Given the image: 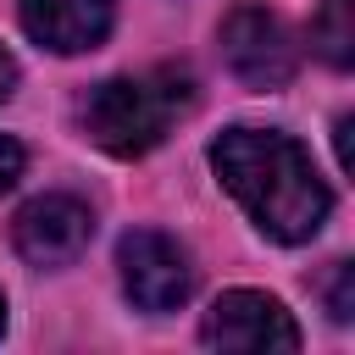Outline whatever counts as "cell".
<instances>
[{"label": "cell", "mask_w": 355, "mask_h": 355, "mask_svg": "<svg viewBox=\"0 0 355 355\" xmlns=\"http://www.w3.org/2000/svg\"><path fill=\"white\" fill-rule=\"evenodd\" d=\"M211 166L250 211V222L277 244H305L333 211V194L311 166L305 144L277 128H227L211 144Z\"/></svg>", "instance_id": "1"}, {"label": "cell", "mask_w": 355, "mask_h": 355, "mask_svg": "<svg viewBox=\"0 0 355 355\" xmlns=\"http://www.w3.org/2000/svg\"><path fill=\"white\" fill-rule=\"evenodd\" d=\"M194 105V78L178 67H155L139 78H105L78 100V128L89 144H100L116 161L150 155L172 122Z\"/></svg>", "instance_id": "2"}, {"label": "cell", "mask_w": 355, "mask_h": 355, "mask_svg": "<svg viewBox=\"0 0 355 355\" xmlns=\"http://www.w3.org/2000/svg\"><path fill=\"white\" fill-rule=\"evenodd\" d=\"M116 266H122V288L139 311H178L194 294V266L189 250L172 233L155 227H133L116 244Z\"/></svg>", "instance_id": "3"}, {"label": "cell", "mask_w": 355, "mask_h": 355, "mask_svg": "<svg viewBox=\"0 0 355 355\" xmlns=\"http://www.w3.org/2000/svg\"><path fill=\"white\" fill-rule=\"evenodd\" d=\"M222 55H227V72L250 89H283L300 61L283 17L266 6H233L222 17Z\"/></svg>", "instance_id": "4"}, {"label": "cell", "mask_w": 355, "mask_h": 355, "mask_svg": "<svg viewBox=\"0 0 355 355\" xmlns=\"http://www.w3.org/2000/svg\"><path fill=\"white\" fill-rule=\"evenodd\" d=\"M200 338L211 349H300L294 316L272 294H261V288H227V294H216V305L200 322Z\"/></svg>", "instance_id": "5"}, {"label": "cell", "mask_w": 355, "mask_h": 355, "mask_svg": "<svg viewBox=\"0 0 355 355\" xmlns=\"http://www.w3.org/2000/svg\"><path fill=\"white\" fill-rule=\"evenodd\" d=\"M11 239H17V255L33 266H72L94 239V211L72 194H39L17 211Z\"/></svg>", "instance_id": "6"}, {"label": "cell", "mask_w": 355, "mask_h": 355, "mask_svg": "<svg viewBox=\"0 0 355 355\" xmlns=\"http://www.w3.org/2000/svg\"><path fill=\"white\" fill-rule=\"evenodd\" d=\"M17 17L33 44L55 55H83L111 33L116 0H17Z\"/></svg>", "instance_id": "7"}, {"label": "cell", "mask_w": 355, "mask_h": 355, "mask_svg": "<svg viewBox=\"0 0 355 355\" xmlns=\"http://www.w3.org/2000/svg\"><path fill=\"white\" fill-rule=\"evenodd\" d=\"M311 44L322 50L327 67H349V55H355V0H322V11L311 17Z\"/></svg>", "instance_id": "8"}, {"label": "cell", "mask_w": 355, "mask_h": 355, "mask_svg": "<svg viewBox=\"0 0 355 355\" xmlns=\"http://www.w3.org/2000/svg\"><path fill=\"white\" fill-rule=\"evenodd\" d=\"M349 277H355V266L338 261V266H333V288H327V311H333V322H349V311H355V300H349Z\"/></svg>", "instance_id": "9"}, {"label": "cell", "mask_w": 355, "mask_h": 355, "mask_svg": "<svg viewBox=\"0 0 355 355\" xmlns=\"http://www.w3.org/2000/svg\"><path fill=\"white\" fill-rule=\"evenodd\" d=\"M17 178H22V144L0 133V194H6V189H11Z\"/></svg>", "instance_id": "10"}, {"label": "cell", "mask_w": 355, "mask_h": 355, "mask_svg": "<svg viewBox=\"0 0 355 355\" xmlns=\"http://www.w3.org/2000/svg\"><path fill=\"white\" fill-rule=\"evenodd\" d=\"M11 89H17V61H11V50L0 44V100H6Z\"/></svg>", "instance_id": "11"}, {"label": "cell", "mask_w": 355, "mask_h": 355, "mask_svg": "<svg viewBox=\"0 0 355 355\" xmlns=\"http://www.w3.org/2000/svg\"><path fill=\"white\" fill-rule=\"evenodd\" d=\"M0 333H6V300H0Z\"/></svg>", "instance_id": "12"}]
</instances>
